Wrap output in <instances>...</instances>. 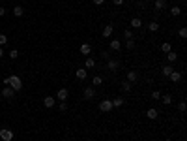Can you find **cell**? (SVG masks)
<instances>
[{
    "label": "cell",
    "instance_id": "22",
    "mask_svg": "<svg viewBox=\"0 0 187 141\" xmlns=\"http://www.w3.org/2000/svg\"><path fill=\"white\" fill-rule=\"evenodd\" d=\"M13 15H15V17H23V15H24V8L23 6H15L13 8Z\"/></svg>",
    "mask_w": 187,
    "mask_h": 141
},
{
    "label": "cell",
    "instance_id": "13",
    "mask_svg": "<svg viewBox=\"0 0 187 141\" xmlns=\"http://www.w3.org/2000/svg\"><path fill=\"white\" fill-rule=\"evenodd\" d=\"M154 8L157 9V12H163V9H166V0H155V2H154Z\"/></svg>",
    "mask_w": 187,
    "mask_h": 141
},
{
    "label": "cell",
    "instance_id": "39",
    "mask_svg": "<svg viewBox=\"0 0 187 141\" xmlns=\"http://www.w3.org/2000/svg\"><path fill=\"white\" fill-rule=\"evenodd\" d=\"M112 4H114L116 8H120V6H122V4H124V0H112Z\"/></svg>",
    "mask_w": 187,
    "mask_h": 141
},
{
    "label": "cell",
    "instance_id": "16",
    "mask_svg": "<svg viewBox=\"0 0 187 141\" xmlns=\"http://www.w3.org/2000/svg\"><path fill=\"white\" fill-rule=\"evenodd\" d=\"M109 47H110V51H120V49H122V42H120V40H112Z\"/></svg>",
    "mask_w": 187,
    "mask_h": 141
},
{
    "label": "cell",
    "instance_id": "11",
    "mask_svg": "<svg viewBox=\"0 0 187 141\" xmlns=\"http://www.w3.org/2000/svg\"><path fill=\"white\" fill-rule=\"evenodd\" d=\"M43 105H45V107H54V105H56V98H54V96H45Z\"/></svg>",
    "mask_w": 187,
    "mask_h": 141
},
{
    "label": "cell",
    "instance_id": "14",
    "mask_svg": "<svg viewBox=\"0 0 187 141\" xmlns=\"http://www.w3.org/2000/svg\"><path fill=\"white\" fill-rule=\"evenodd\" d=\"M80 53H82L84 57H90V53H92V45H90V43H82V45H80Z\"/></svg>",
    "mask_w": 187,
    "mask_h": 141
},
{
    "label": "cell",
    "instance_id": "41",
    "mask_svg": "<svg viewBox=\"0 0 187 141\" xmlns=\"http://www.w3.org/2000/svg\"><path fill=\"white\" fill-rule=\"evenodd\" d=\"M103 2H105V0H94V4H95V6H101Z\"/></svg>",
    "mask_w": 187,
    "mask_h": 141
},
{
    "label": "cell",
    "instance_id": "32",
    "mask_svg": "<svg viewBox=\"0 0 187 141\" xmlns=\"http://www.w3.org/2000/svg\"><path fill=\"white\" fill-rule=\"evenodd\" d=\"M58 109H60V111H68V104H65V102H60V105H58Z\"/></svg>",
    "mask_w": 187,
    "mask_h": 141
},
{
    "label": "cell",
    "instance_id": "27",
    "mask_svg": "<svg viewBox=\"0 0 187 141\" xmlns=\"http://www.w3.org/2000/svg\"><path fill=\"white\" fill-rule=\"evenodd\" d=\"M161 51H163V53H169V51H172V45H170L169 42L161 43Z\"/></svg>",
    "mask_w": 187,
    "mask_h": 141
},
{
    "label": "cell",
    "instance_id": "2",
    "mask_svg": "<svg viewBox=\"0 0 187 141\" xmlns=\"http://www.w3.org/2000/svg\"><path fill=\"white\" fill-rule=\"evenodd\" d=\"M99 111H101V113H109V111H112V102H110V100H101V104H99Z\"/></svg>",
    "mask_w": 187,
    "mask_h": 141
},
{
    "label": "cell",
    "instance_id": "7",
    "mask_svg": "<svg viewBox=\"0 0 187 141\" xmlns=\"http://www.w3.org/2000/svg\"><path fill=\"white\" fill-rule=\"evenodd\" d=\"M68 96H69V90L68 88H60L58 92H56V100H58V102H65Z\"/></svg>",
    "mask_w": 187,
    "mask_h": 141
},
{
    "label": "cell",
    "instance_id": "3",
    "mask_svg": "<svg viewBox=\"0 0 187 141\" xmlns=\"http://www.w3.org/2000/svg\"><path fill=\"white\" fill-rule=\"evenodd\" d=\"M13 132H11V130H8V128H2V130H0V137H2L4 141H11L13 139Z\"/></svg>",
    "mask_w": 187,
    "mask_h": 141
},
{
    "label": "cell",
    "instance_id": "44",
    "mask_svg": "<svg viewBox=\"0 0 187 141\" xmlns=\"http://www.w3.org/2000/svg\"><path fill=\"white\" fill-rule=\"evenodd\" d=\"M166 141H172V139H166Z\"/></svg>",
    "mask_w": 187,
    "mask_h": 141
},
{
    "label": "cell",
    "instance_id": "4",
    "mask_svg": "<svg viewBox=\"0 0 187 141\" xmlns=\"http://www.w3.org/2000/svg\"><path fill=\"white\" fill-rule=\"evenodd\" d=\"M118 68H120V62L116 58H109L107 60V70H109V72H116Z\"/></svg>",
    "mask_w": 187,
    "mask_h": 141
},
{
    "label": "cell",
    "instance_id": "18",
    "mask_svg": "<svg viewBox=\"0 0 187 141\" xmlns=\"http://www.w3.org/2000/svg\"><path fill=\"white\" fill-rule=\"evenodd\" d=\"M110 102H112V107H122V105L125 104V100L122 96H116L114 100H110Z\"/></svg>",
    "mask_w": 187,
    "mask_h": 141
},
{
    "label": "cell",
    "instance_id": "33",
    "mask_svg": "<svg viewBox=\"0 0 187 141\" xmlns=\"http://www.w3.org/2000/svg\"><path fill=\"white\" fill-rule=\"evenodd\" d=\"M180 38H187V28H185V27L180 28Z\"/></svg>",
    "mask_w": 187,
    "mask_h": 141
},
{
    "label": "cell",
    "instance_id": "37",
    "mask_svg": "<svg viewBox=\"0 0 187 141\" xmlns=\"http://www.w3.org/2000/svg\"><path fill=\"white\" fill-rule=\"evenodd\" d=\"M144 6H146L144 0H139V2H137V8H139V9H144Z\"/></svg>",
    "mask_w": 187,
    "mask_h": 141
},
{
    "label": "cell",
    "instance_id": "35",
    "mask_svg": "<svg viewBox=\"0 0 187 141\" xmlns=\"http://www.w3.org/2000/svg\"><path fill=\"white\" fill-rule=\"evenodd\" d=\"M151 98H154V100H159V98H161V92H159V90H154V92H151Z\"/></svg>",
    "mask_w": 187,
    "mask_h": 141
},
{
    "label": "cell",
    "instance_id": "43",
    "mask_svg": "<svg viewBox=\"0 0 187 141\" xmlns=\"http://www.w3.org/2000/svg\"><path fill=\"white\" fill-rule=\"evenodd\" d=\"M129 2H135V0H129Z\"/></svg>",
    "mask_w": 187,
    "mask_h": 141
},
{
    "label": "cell",
    "instance_id": "24",
    "mask_svg": "<svg viewBox=\"0 0 187 141\" xmlns=\"http://www.w3.org/2000/svg\"><path fill=\"white\" fill-rule=\"evenodd\" d=\"M95 66V60L92 57H86V66H84V70H92Z\"/></svg>",
    "mask_w": 187,
    "mask_h": 141
},
{
    "label": "cell",
    "instance_id": "25",
    "mask_svg": "<svg viewBox=\"0 0 187 141\" xmlns=\"http://www.w3.org/2000/svg\"><path fill=\"white\" fill-rule=\"evenodd\" d=\"M159 100H161L165 105H170V104H172V96H170V94H165V96H161Z\"/></svg>",
    "mask_w": 187,
    "mask_h": 141
},
{
    "label": "cell",
    "instance_id": "1",
    "mask_svg": "<svg viewBox=\"0 0 187 141\" xmlns=\"http://www.w3.org/2000/svg\"><path fill=\"white\" fill-rule=\"evenodd\" d=\"M4 85H11V88L15 90V92L23 88V81H21V77H17V75H9V77H6L4 79Z\"/></svg>",
    "mask_w": 187,
    "mask_h": 141
},
{
    "label": "cell",
    "instance_id": "19",
    "mask_svg": "<svg viewBox=\"0 0 187 141\" xmlns=\"http://www.w3.org/2000/svg\"><path fill=\"white\" fill-rule=\"evenodd\" d=\"M159 27H161V24H159L157 21H150V23H148V30H150V32H157Z\"/></svg>",
    "mask_w": 187,
    "mask_h": 141
},
{
    "label": "cell",
    "instance_id": "10",
    "mask_svg": "<svg viewBox=\"0 0 187 141\" xmlns=\"http://www.w3.org/2000/svg\"><path fill=\"white\" fill-rule=\"evenodd\" d=\"M13 96H15V90L11 87H4L2 88V98H8L9 100V98H13Z\"/></svg>",
    "mask_w": 187,
    "mask_h": 141
},
{
    "label": "cell",
    "instance_id": "17",
    "mask_svg": "<svg viewBox=\"0 0 187 141\" xmlns=\"http://www.w3.org/2000/svg\"><path fill=\"white\" fill-rule=\"evenodd\" d=\"M112 30H114V24H107V27L103 28V32H101V36H103V38H109L110 34H112Z\"/></svg>",
    "mask_w": 187,
    "mask_h": 141
},
{
    "label": "cell",
    "instance_id": "34",
    "mask_svg": "<svg viewBox=\"0 0 187 141\" xmlns=\"http://www.w3.org/2000/svg\"><path fill=\"white\" fill-rule=\"evenodd\" d=\"M9 57H11V58H17V57H19V51H17V49H11V51H9Z\"/></svg>",
    "mask_w": 187,
    "mask_h": 141
},
{
    "label": "cell",
    "instance_id": "23",
    "mask_svg": "<svg viewBox=\"0 0 187 141\" xmlns=\"http://www.w3.org/2000/svg\"><path fill=\"white\" fill-rule=\"evenodd\" d=\"M142 27V21H140L139 17H133L131 19V28H140Z\"/></svg>",
    "mask_w": 187,
    "mask_h": 141
},
{
    "label": "cell",
    "instance_id": "21",
    "mask_svg": "<svg viewBox=\"0 0 187 141\" xmlns=\"http://www.w3.org/2000/svg\"><path fill=\"white\" fill-rule=\"evenodd\" d=\"M120 87H122V90L124 92H131V88H133V85H131L127 79H125V81H122V85H120Z\"/></svg>",
    "mask_w": 187,
    "mask_h": 141
},
{
    "label": "cell",
    "instance_id": "30",
    "mask_svg": "<svg viewBox=\"0 0 187 141\" xmlns=\"http://www.w3.org/2000/svg\"><path fill=\"white\" fill-rule=\"evenodd\" d=\"M124 38H125V40H131V38H133V32H131L129 28H125V30H124Z\"/></svg>",
    "mask_w": 187,
    "mask_h": 141
},
{
    "label": "cell",
    "instance_id": "6",
    "mask_svg": "<svg viewBox=\"0 0 187 141\" xmlns=\"http://www.w3.org/2000/svg\"><path fill=\"white\" fill-rule=\"evenodd\" d=\"M125 79H127L131 85H135V83L139 81V72H135V70H129V72H127V77H125Z\"/></svg>",
    "mask_w": 187,
    "mask_h": 141
},
{
    "label": "cell",
    "instance_id": "38",
    "mask_svg": "<svg viewBox=\"0 0 187 141\" xmlns=\"http://www.w3.org/2000/svg\"><path fill=\"white\" fill-rule=\"evenodd\" d=\"M178 109L183 113V111H185V102H180V104H178Z\"/></svg>",
    "mask_w": 187,
    "mask_h": 141
},
{
    "label": "cell",
    "instance_id": "8",
    "mask_svg": "<svg viewBox=\"0 0 187 141\" xmlns=\"http://www.w3.org/2000/svg\"><path fill=\"white\" fill-rule=\"evenodd\" d=\"M172 72H174V66H172V64H163V66H161V73H163L165 77H169Z\"/></svg>",
    "mask_w": 187,
    "mask_h": 141
},
{
    "label": "cell",
    "instance_id": "12",
    "mask_svg": "<svg viewBox=\"0 0 187 141\" xmlns=\"http://www.w3.org/2000/svg\"><path fill=\"white\" fill-rule=\"evenodd\" d=\"M176 60H178V55H176V51H169V53H166V64H174Z\"/></svg>",
    "mask_w": 187,
    "mask_h": 141
},
{
    "label": "cell",
    "instance_id": "5",
    "mask_svg": "<svg viewBox=\"0 0 187 141\" xmlns=\"http://www.w3.org/2000/svg\"><path fill=\"white\" fill-rule=\"evenodd\" d=\"M82 96H84V100H94L95 98V88L94 87H86L84 92H82Z\"/></svg>",
    "mask_w": 187,
    "mask_h": 141
},
{
    "label": "cell",
    "instance_id": "42",
    "mask_svg": "<svg viewBox=\"0 0 187 141\" xmlns=\"http://www.w3.org/2000/svg\"><path fill=\"white\" fill-rule=\"evenodd\" d=\"M2 57H4V49L0 47V58H2Z\"/></svg>",
    "mask_w": 187,
    "mask_h": 141
},
{
    "label": "cell",
    "instance_id": "26",
    "mask_svg": "<svg viewBox=\"0 0 187 141\" xmlns=\"http://www.w3.org/2000/svg\"><path fill=\"white\" fill-rule=\"evenodd\" d=\"M101 83H103V77H101V75H94V79H92V85H94V87H99Z\"/></svg>",
    "mask_w": 187,
    "mask_h": 141
},
{
    "label": "cell",
    "instance_id": "9",
    "mask_svg": "<svg viewBox=\"0 0 187 141\" xmlns=\"http://www.w3.org/2000/svg\"><path fill=\"white\" fill-rule=\"evenodd\" d=\"M169 79H170L172 83H180L181 79H183V75H181V72H176V70H174V72L169 75Z\"/></svg>",
    "mask_w": 187,
    "mask_h": 141
},
{
    "label": "cell",
    "instance_id": "31",
    "mask_svg": "<svg viewBox=\"0 0 187 141\" xmlns=\"http://www.w3.org/2000/svg\"><path fill=\"white\" fill-rule=\"evenodd\" d=\"M8 43V38H6V34H0V47L2 45H6Z\"/></svg>",
    "mask_w": 187,
    "mask_h": 141
},
{
    "label": "cell",
    "instance_id": "28",
    "mask_svg": "<svg viewBox=\"0 0 187 141\" xmlns=\"http://www.w3.org/2000/svg\"><path fill=\"white\" fill-rule=\"evenodd\" d=\"M170 15H174V17H178V15H181V8H180V6H174V8H170Z\"/></svg>",
    "mask_w": 187,
    "mask_h": 141
},
{
    "label": "cell",
    "instance_id": "29",
    "mask_svg": "<svg viewBox=\"0 0 187 141\" xmlns=\"http://www.w3.org/2000/svg\"><path fill=\"white\" fill-rule=\"evenodd\" d=\"M125 49H129V51H131V49H135V40H133V38H131V40H125Z\"/></svg>",
    "mask_w": 187,
    "mask_h": 141
},
{
    "label": "cell",
    "instance_id": "20",
    "mask_svg": "<svg viewBox=\"0 0 187 141\" xmlns=\"http://www.w3.org/2000/svg\"><path fill=\"white\" fill-rule=\"evenodd\" d=\"M75 75H77V79H86V75H88V72L84 68H79L77 72H75Z\"/></svg>",
    "mask_w": 187,
    "mask_h": 141
},
{
    "label": "cell",
    "instance_id": "40",
    "mask_svg": "<svg viewBox=\"0 0 187 141\" xmlns=\"http://www.w3.org/2000/svg\"><path fill=\"white\" fill-rule=\"evenodd\" d=\"M4 15H6V8L0 6V17H4Z\"/></svg>",
    "mask_w": 187,
    "mask_h": 141
},
{
    "label": "cell",
    "instance_id": "36",
    "mask_svg": "<svg viewBox=\"0 0 187 141\" xmlns=\"http://www.w3.org/2000/svg\"><path fill=\"white\" fill-rule=\"evenodd\" d=\"M101 58L109 60V58H110V53H109V51H101Z\"/></svg>",
    "mask_w": 187,
    "mask_h": 141
},
{
    "label": "cell",
    "instance_id": "15",
    "mask_svg": "<svg viewBox=\"0 0 187 141\" xmlns=\"http://www.w3.org/2000/svg\"><path fill=\"white\" fill-rule=\"evenodd\" d=\"M146 117H148L150 120H155V119L159 117V111H157V109H154V107H151V109H148V111H146Z\"/></svg>",
    "mask_w": 187,
    "mask_h": 141
}]
</instances>
